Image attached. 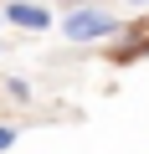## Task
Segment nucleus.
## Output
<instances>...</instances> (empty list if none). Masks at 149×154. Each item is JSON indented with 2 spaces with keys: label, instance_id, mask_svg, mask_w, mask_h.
Returning a JSON list of instances; mask_svg holds the SVG:
<instances>
[{
  "label": "nucleus",
  "instance_id": "obj_1",
  "mask_svg": "<svg viewBox=\"0 0 149 154\" xmlns=\"http://www.w3.org/2000/svg\"><path fill=\"white\" fill-rule=\"evenodd\" d=\"M118 31H123V21L108 16L103 5H72V11L62 16V36H67V41H108V36H118Z\"/></svg>",
  "mask_w": 149,
  "mask_h": 154
},
{
  "label": "nucleus",
  "instance_id": "obj_2",
  "mask_svg": "<svg viewBox=\"0 0 149 154\" xmlns=\"http://www.w3.org/2000/svg\"><path fill=\"white\" fill-rule=\"evenodd\" d=\"M0 21H11L21 31H51V11L36 5V0H11V5L0 11Z\"/></svg>",
  "mask_w": 149,
  "mask_h": 154
},
{
  "label": "nucleus",
  "instance_id": "obj_3",
  "mask_svg": "<svg viewBox=\"0 0 149 154\" xmlns=\"http://www.w3.org/2000/svg\"><path fill=\"white\" fill-rule=\"evenodd\" d=\"M5 93L16 103H31V82H26V77H5Z\"/></svg>",
  "mask_w": 149,
  "mask_h": 154
},
{
  "label": "nucleus",
  "instance_id": "obj_4",
  "mask_svg": "<svg viewBox=\"0 0 149 154\" xmlns=\"http://www.w3.org/2000/svg\"><path fill=\"white\" fill-rule=\"evenodd\" d=\"M16 139H21V134H16V128H11V123H0V154H5V149H11V144H16Z\"/></svg>",
  "mask_w": 149,
  "mask_h": 154
},
{
  "label": "nucleus",
  "instance_id": "obj_5",
  "mask_svg": "<svg viewBox=\"0 0 149 154\" xmlns=\"http://www.w3.org/2000/svg\"><path fill=\"white\" fill-rule=\"evenodd\" d=\"M129 5H149V0H129Z\"/></svg>",
  "mask_w": 149,
  "mask_h": 154
}]
</instances>
